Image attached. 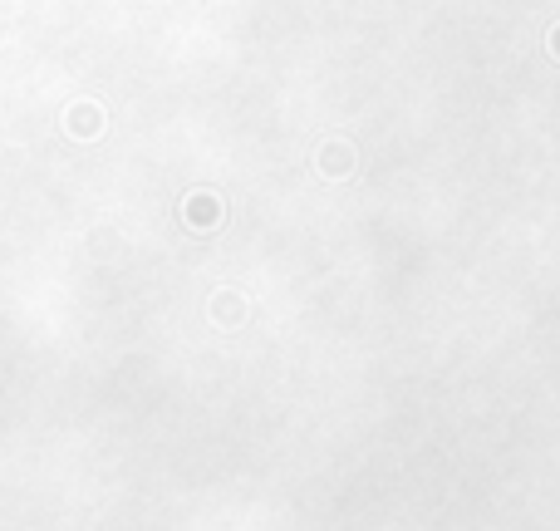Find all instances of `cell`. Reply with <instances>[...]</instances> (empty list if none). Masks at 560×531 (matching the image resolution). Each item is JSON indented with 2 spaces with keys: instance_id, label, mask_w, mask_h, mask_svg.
Returning <instances> with one entry per match:
<instances>
[{
  "instance_id": "1",
  "label": "cell",
  "mask_w": 560,
  "mask_h": 531,
  "mask_svg": "<svg viewBox=\"0 0 560 531\" xmlns=\"http://www.w3.org/2000/svg\"><path fill=\"white\" fill-rule=\"evenodd\" d=\"M320 173H325V177H349V173H354V148H344V143H335V148H320Z\"/></svg>"
},
{
  "instance_id": "4",
  "label": "cell",
  "mask_w": 560,
  "mask_h": 531,
  "mask_svg": "<svg viewBox=\"0 0 560 531\" xmlns=\"http://www.w3.org/2000/svg\"><path fill=\"white\" fill-rule=\"evenodd\" d=\"M551 55L560 59V25H556V30H551Z\"/></svg>"
},
{
  "instance_id": "3",
  "label": "cell",
  "mask_w": 560,
  "mask_h": 531,
  "mask_svg": "<svg viewBox=\"0 0 560 531\" xmlns=\"http://www.w3.org/2000/svg\"><path fill=\"white\" fill-rule=\"evenodd\" d=\"M69 133H79V138H94L99 133V109H69Z\"/></svg>"
},
{
  "instance_id": "2",
  "label": "cell",
  "mask_w": 560,
  "mask_h": 531,
  "mask_svg": "<svg viewBox=\"0 0 560 531\" xmlns=\"http://www.w3.org/2000/svg\"><path fill=\"white\" fill-rule=\"evenodd\" d=\"M217 217H222L217 197H207V192L187 197V222H192V227H217Z\"/></svg>"
}]
</instances>
